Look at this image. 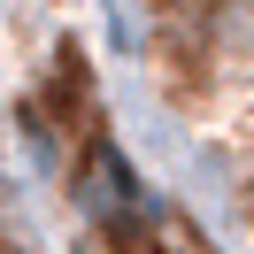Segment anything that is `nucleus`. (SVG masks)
<instances>
[{"instance_id":"obj_1","label":"nucleus","mask_w":254,"mask_h":254,"mask_svg":"<svg viewBox=\"0 0 254 254\" xmlns=\"http://www.w3.org/2000/svg\"><path fill=\"white\" fill-rule=\"evenodd\" d=\"M131 200H139L131 162L116 154L108 139H93V146H85V170H77V208H85L93 223H124V216H131Z\"/></svg>"},{"instance_id":"obj_2","label":"nucleus","mask_w":254,"mask_h":254,"mask_svg":"<svg viewBox=\"0 0 254 254\" xmlns=\"http://www.w3.org/2000/svg\"><path fill=\"white\" fill-rule=\"evenodd\" d=\"M239 208H247V223H254V177H247V192H239Z\"/></svg>"}]
</instances>
